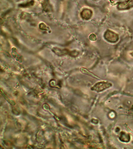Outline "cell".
<instances>
[{"mask_svg": "<svg viewBox=\"0 0 133 149\" xmlns=\"http://www.w3.org/2000/svg\"><path fill=\"white\" fill-rule=\"evenodd\" d=\"M111 86V84L107 82V81H102V82H98L96 84L93 86L92 89L99 92L104 90L106 88L110 87Z\"/></svg>", "mask_w": 133, "mask_h": 149, "instance_id": "obj_1", "label": "cell"}, {"mask_svg": "<svg viewBox=\"0 0 133 149\" xmlns=\"http://www.w3.org/2000/svg\"><path fill=\"white\" fill-rule=\"evenodd\" d=\"M89 38L91 41H95L96 40V36L94 34H91L89 36Z\"/></svg>", "mask_w": 133, "mask_h": 149, "instance_id": "obj_2", "label": "cell"}]
</instances>
